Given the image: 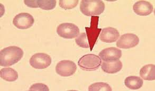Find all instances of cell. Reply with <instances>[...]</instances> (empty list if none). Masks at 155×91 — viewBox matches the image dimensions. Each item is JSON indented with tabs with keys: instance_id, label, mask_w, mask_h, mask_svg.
Here are the masks:
<instances>
[{
	"instance_id": "6da1fadb",
	"label": "cell",
	"mask_w": 155,
	"mask_h": 91,
	"mask_svg": "<svg viewBox=\"0 0 155 91\" xmlns=\"http://www.w3.org/2000/svg\"><path fill=\"white\" fill-rule=\"evenodd\" d=\"M23 51L18 47L10 46L0 52V65L8 67L17 63L23 57Z\"/></svg>"
},
{
	"instance_id": "7a4b0ae2",
	"label": "cell",
	"mask_w": 155,
	"mask_h": 91,
	"mask_svg": "<svg viewBox=\"0 0 155 91\" xmlns=\"http://www.w3.org/2000/svg\"><path fill=\"white\" fill-rule=\"evenodd\" d=\"M104 10L105 4L101 0H83L80 4L81 12L86 16L99 15Z\"/></svg>"
},
{
	"instance_id": "3957f363",
	"label": "cell",
	"mask_w": 155,
	"mask_h": 91,
	"mask_svg": "<svg viewBox=\"0 0 155 91\" xmlns=\"http://www.w3.org/2000/svg\"><path fill=\"white\" fill-rule=\"evenodd\" d=\"M101 63V58L94 54L84 55L78 61V65L80 67L85 71H94L97 70Z\"/></svg>"
},
{
	"instance_id": "277c9868",
	"label": "cell",
	"mask_w": 155,
	"mask_h": 91,
	"mask_svg": "<svg viewBox=\"0 0 155 91\" xmlns=\"http://www.w3.org/2000/svg\"><path fill=\"white\" fill-rule=\"evenodd\" d=\"M99 21V16H92L90 27H85L86 35L88 39V44L91 51L92 50L102 30L101 28H98Z\"/></svg>"
},
{
	"instance_id": "5b68a950",
	"label": "cell",
	"mask_w": 155,
	"mask_h": 91,
	"mask_svg": "<svg viewBox=\"0 0 155 91\" xmlns=\"http://www.w3.org/2000/svg\"><path fill=\"white\" fill-rule=\"evenodd\" d=\"M57 33L61 38L73 39L80 34V29L77 25L71 23H63L58 26Z\"/></svg>"
},
{
	"instance_id": "8992f818",
	"label": "cell",
	"mask_w": 155,
	"mask_h": 91,
	"mask_svg": "<svg viewBox=\"0 0 155 91\" xmlns=\"http://www.w3.org/2000/svg\"><path fill=\"white\" fill-rule=\"evenodd\" d=\"M51 56L45 53L34 54L29 60L30 64L31 67L38 70H43L48 67L51 65Z\"/></svg>"
},
{
	"instance_id": "52a82bcc",
	"label": "cell",
	"mask_w": 155,
	"mask_h": 91,
	"mask_svg": "<svg viewBox=\"0 0 155 91\" xmlns=\"http://www.w3.org/2000/svg\"><path fill=\"white\" fill-rule=\"evenodd\" d=\"M35 19L32 15L28 13H21L17 15L13 20V23L19 29H27L34 24Z\"/></svg>"
},
{
	"instance_id": "ba28073f",
	"label": "cell",
	"mask_w": 155,
	"mask_h": 91,
	"mask_svg": "<svg viewBox=\"0 0 155 91\" xmlns=\"http://www.w3.org/2000/svg\"><path fill=\"white\" fill-rule=\"evenodd\" d=\"M77 70L75 63L71 60H64L57 64L56 72L59 75L63 77H68L73 75Z\"/></svg>"
},
{
	"instance_id": "9c48e42d",
	"label": "cell",
	"mask_w": 155,
	"mask_h": 91,
	"mask_svg": "<svg viewBox=\"0 0 155 91\" xmlns=\"http://www.w3.org/2000/svg\"><path fill=\"white\" fill-rule=\"evenodd\" d=\"M139 43L138 37L133 34H126L120 37L117 42V46L122 49H130L136 46Z\"/></svg>"
},
{
	"instance_id": "30bf717a",
	"label": "cell",
	"mask_w": 155,
	"mask_h": 91,
	"mask_svg": "<svg viewBox=\"0 0 155 91\" xmlns=\"http://www.w3.org/2000/svg\"><path fill=\"white\" fill-rule=\"evenodd\" d=\"M99 56L104 61H115L121 57L122 51L115 47L107 48L101 51Z\"/></svg>"
},
{
	"instance_id": "8fae6325",
	"label": "cell",
	"mask_w": 155,
	"mask_h": 91,
	"mask_svg": "<svg viewBox=\"0 0 155 91\" xmlns=\"http://www.w3.org/2000/svg\"><path fill=\"white\" fill-rule=\"evenodd\" d=\"M133 10L136 15L140 16H147L153 12V7L149 2L139 1L134 3Z\"/></svg>"
},
{
	"instance_id": "7c38bea8",
	"label": "cell",
	"mask_w": 155,
	"mask_h": 91,
	"mask_svg": "<svg viewBox=\"0 0 155 91\" xmlns=\"http://www.w3.org/2000/svg\"><path fill=\"white\" fill-rule=\"evenodd\" d=\"M100 39L102 42H114L120 37L119 32L112 27H107L102 29Z\"/></svg>"
},
{
	"instance_id": "4fadbf2b",
	"label": "cell",
	"mask_w": 155,
	"mask_h": 91,
	"mask_svg": "<svg viewBox=\"0 0 155 91\" xmlns=\"http://www.w3.org/2000/svg\"><path fill=\"white\" fill-rule=\"evenodd\" d=\"M121 61L118 59L113 61H104L101 64V68L103 72L108 74H115L122 68Z\"/></svg>"
},
{
	"instance_id": "5bb4252c",
	"label": "cell",
	"mask_w": 155,
	"mask_h": 91,
	"mask_svg": "<svg viewBox=\"0 0 155 91\" xmlns=\"http://www.w3.org/2000/svg\"><path fill=\"white\" fill-rule=\"evenodd\" d=\"M140 75L141 78L146 80H155V65L148 64L143 66L140 70Z\"/></svg>"
},
{
	"instance_id": "9a60e30c",
	"label": "cell",
	"mask_w": 155,
	"mask_h": 91,
	"mask_svg": "<svg viewBox=\"0 0 155 91\" xmlns=\"http://www.w3.org/2000/svg\"><path fill=\"white\" fill-rule=\"evenodd\" d=\"M143 80L140 77L130 76L127 77L124 80V84L131 89H138L143 85Z\"/></svg>"
},
{
	"instance_id": "2e32d148",
	"label": "cell",
	"mask_w": 155,
	"mask_h": 91,
	"mask_svg": "<svg viewBox=\"0 0 155 91\" xmlns=\"http://www.w3.org/2000/svg\"><path fill=\"white\" fill-rule=\"evenodd\" d=\"M0 76L8 82H15L18 78V73L12 68H4L1 70Z\"/></svg>"
},
{
	"instance_id": "e0dca14e",
	"label": "cell",
	"mask_w": 155,
	"mask_h": 91,
	"mask_svg": "<svg viewBox=\"0 0 155 91\" xmlns=\"http://www.w3.org/2000/svg\"><path fill=\"white\" fill-rule=\"evenodd\" d=\"M112 90L111 86L106 83H95L91 85L88 87V91H111Z\"/></svg>"
},
{
	"instance_id": "ac0fdd59",
	"label": "cell",
	"mask_w": 155,
	"mask_h": 91,
	"mask_svg": "<svg viewBox=\"0 0 155 91\" xmlns=\"http://www.w3.org/2000/svg\"><path fill=\"white\" fill-rule=\"evenodd\" d=\"M56 1L55 0H39V8L44 10H51L56 7Z\"/></svg>"
},
{
	"instance_id": "d6986e66",
	"label": "cell",
	"mask_w": 155,
	"mask_h": 91,
	"mask_svg": "<svg viewBox=\"0 0 155 91\" xmlns=\"http://www.w3.org/2000/svg\"><path fill=\"white\" fill-rule=\"evenodd\" d=\"M78 0H60L59 1V5L65 10H71L75 8L78 5Z\"/></svg>"
},
{
	"instance_id": "ffe728a7",
	"label": "cell",
	"mask_w": 155,
	"mask_h": 91,
	"mask_svg": "<svg viewBox=\"0 0 155 91\" xmlns=\"http://www.w3.org/2000/svg\"><path fill=\"white\" fill-rule=\"evenodd\" d=\"M75 42L78 46H79L82 48H90L87 37L86 34L84 32L80 34V36L76 38Z\"/></svg>"
},
{
	"instance_id": "44dd1931",
	"label": "cell",
	"mask_w": 155,
	"mask_h": 91,
	"mask_svg": "<svg viewBox=\"0 0 155 91\" xmlns=\"http://www.w3.org/2000/svg\"><path fill=\"white\" fill-rule=\"evenodd\" d=\"M29 91H49L48 87L42 83H37L32 85L30 87Z\"/></svg>"
},
{
	"instance_id": "7402d4cb",
	"label": "cell",
	"mask_w": 155,
	"mask_h": 91,
	"mask_svg": "<svg viewBox=\"0 0 155 91\" xmlns=\"http://www.w3.org/2000/svg\"><path fill=\"white\" fill-rule=\"evenodd\" d=\"M39 0H34V1L25 0L24 1V3L29 8H39Z\"/></svg>"
}]
</instances>
